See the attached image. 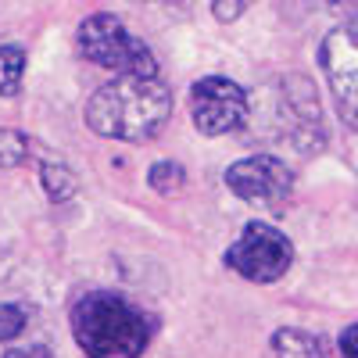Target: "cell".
<instances>
[{"label":"cell","instance_id":"cell-15","mask_svg":"<svg viewBox=\"0 0 358 358\" xmlns=\"http://www.w3.org/2000/svg\"><path fill=\"white\" fill-rule=\"evenodd\" d=\"M251 4H255V0H212V15L219 22H236Z\"/></svg>","mask_w":358,"mask_h":358},{"label":"cell","instance_id":"cell-16","mask_svg":"<svg viewBox=\"0 0 358 358\" xmlns=\"http://www.w3.org/2000/svg\"><path fill=\"white\" fill-rule=\"evenodd\" d=\"M341 358H358V322L344 326V334H341Z\"/></svg>","mask_w":358,"mask_h":358},{"label":"cell","instance_id":"cell-6","mask_svg":"<svg viewBox=\"0 0 358 358\" xmlns=\"http://www.w3.org/2000/svg\"><path fill=\"white\" fill-rule=\"evenodd\" d=\"M248 94L244 86H236L233 79L222 76H208L197 79L190 90V115H194V126L204 136H226L233 129H241L248 122Z\"/></svg>","mask_w":358,"mask_h":358},{"label":"cell","instance_id":"cell-1","mask_svg":"<svg viewBox=\"0 0 358 358\" xmlns=\"http://www.w3.org/2000/svg\"><path fill=\"white\" fill-rule=\"evenodd\" d=\"M172 115V90L162 76H118L86 101V126L108 140H151Z\"/></svg>","mask_w":358,"mask_h":358},{"label":"cell","instance_id":"cell-18","mask_svg":"<svg viewBox=\"0 0 358 358\" xmlns=\"http://www.w3.org/2000/svg\"><path fill=\"white\" fill-rule=\"evenodd\" d=\"M319 4L334 8V11H348V8H358V0H319Z\"/></svg>","mask_w":358,"mask_h":358},{"label":"cell","instance_id":"cell-12","mask_svg":"<svg viewBox=\"0 0 358 358\" xmlns=\"http://www.w3.org/2000/svg\"><path fill=\"white\" fill-rule=\"evenodd\" d=\"M33 155V140L18 129H0V169H18Z\"/></svg>","mask_w":358,"mask_h":358},{"label":"cell","instance_id":"cell-14","mask_svg":"<svg viewBox=\"0 0 358 358\" xmlns=\"http://www.w3.org/2000/svg\"><path fill=\"white\" fill-rule=\"evenodd\" d=\"M25 330V312L18 305H0V344L15 341Z\"/></svg>","mask_w":358,"mask_h":358},{"label":"cell","instance_id":"cell-2","mask_svg":"<svg viewBox=\"0 0 358 358\" xmlns=\"http://www.w3.org/2000/svg\"><path fill=\"white\" fill-rule=\"evenodd\" d=\"M72 334L86 358H140L151 341V326L129 297L86 290L72 308Z\"/></svg>","mask_w":358,"mask_h":358},{"label":"cell","instance_id":"cell-13","mask_svg":"<svg viewBox=\"0 0 358 358\" xmlns=\"http://www.w3.org/2000/svg\"><path fill=\"white\" fill-rule=\"evenodd\" d=\"M147 183H151V190H158V194H176L187 183V172H183L179 162H155L151 172H147Z\"/></svg>","mask_w":358,"mask_h":358},{"label":"cell","instance_id":"cell-8","mask_svg":"<svg viewBox=\"0 0 358 358\" xmlns=\"http://www.w3.org/2000/svg\"><path fill=\"white\" fill-rule=\"evenodd\" d=\"M276 122L283 140H290L301 155H312L322 147V115H319V97L312 94V83L301 76H287L280 86V108Z\"/></svg>","mask_w":358,"mask_h":358},{"label":"cell","instance_id":"cell-17","mask_svg":"<svg viewBox=\"0 0 358 358\" xmlns=\"http://www.w3.org/2000/svg\"><path fill=\"white\" fill-rule=\"evenodd\" d=\"M4 358H54V355H50L47 344H29V348H15V351H8Z\"/></svg>","mask_w":358,"mask_h":358},{"label":"cell","instance_id":"cell-4","mask_svg":"<svg viewBox=\"0 0 358 358\" xmlns=\"http://www.w3.org/2000/svg\"><path fill=\"white\" fill-rule=\"evenodd\" d=\"M226 265L251 283H276L294 265V244L287 241V233H280L273 226L248 222L244 233L229 244Z\"/></svg>","mask_w":358,"mask_h":358},{"label":"cell","instance_id":"cell-10","mask_svg":"<svg viewBox=\"0 0 358 358\" xmlns=\"http://www.w3.org/2000/svg\"><path fill=\"white\" fill-rule=\"evenodd\" d=\"M40 179H43V190H47V197L50 201H69V197H76V190H79V179H76V172L65 165V162H43L40 165Z\"/></svg>","mask_w":358,"mask_h":358},{"label":"cell","instance_id":"cell-9","mask_svg":"<svg viewBox=\"0 0 358 358\" xmlns=\"http://www.w3.org/2000/svg\"><path fill=\"white\" fill-rule=\"evenodd\" d=\"M265 358H326L319 341L305 330H294V326H283L268 337V351Z\"/></svg>","mask_w":358,"mask_h":358},{"label":"cell","instance_id":"cell-5","mask_svg":"<svg viewBox=\"0 0 358 358\" xmlns=\"http://www.w3.org/2000/svg\"><path fill=\"white\" fill-rule=\"evenodd\" d=\"M319 65L334 94L337 115L351 129H358V15L326 33L319 47Z\"/></svg>","mask_w":358,"mask_h":358},{"label":"cell","instance_id":"cell-3","mask_svg":"<svg viewBox=\"0 0 358 358\" xmlns=\"http://www.w3.org/2000/svg\"><path fill=\"white\" fill-rule=\"evenodd\" d=\"M76 40H79V54L86 62H94L115 76H158V62H155L151 47L140 36H133L122 25V18H115L108 11L83 18Z\"/></svg>","mask_w":358,"mask_h":358},{"label":"cell","instance_id":"cell-11","mask_svg":"<svg viewBox=\"0 0 358 358\" xmlns=\"http://www.w3.org/2000/svg\"><path fill=\"white\" fill-rule=\"evenodd\" d=\"M25 76V50L15 43L0 47V97H15Z\"/></svg>","mask_w":358,"mask_h":358},{"label":"cell","instance_id":"cell-7","mask_svg":"<svg viewBox=\"0 0 358 358\" xmlns=\"http://www.w3.org/2000/svg\"><path fill=\"white\" fill-rule=\"evenodd\" d=\"M226 187L244 204L276 212V208H283V201L294 190V176L273 155H251V158H241L236 165L226 169Z\"/></svg>","mask_w":358,"mask_h":358}]
</instances>
